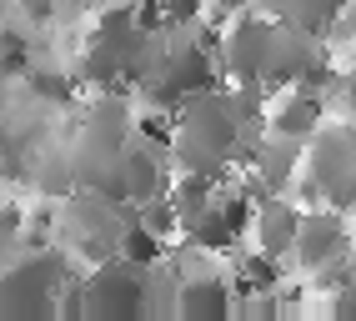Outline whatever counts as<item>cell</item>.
<instances>
[{
    "mask_svg": "<svg viewBox=\"0 0 356 321\" xmlns=\"http://www.w3.org/2000/svg\"><path fill=\"white\" fill-rule=\"evenodd\" d=\"M65 281V256L35 246L31 256L0 271V316H56V296Z\"/></svg>",
    "mask_w": 356,
    "mask_h": 321,
    "instance_id": "1",
    "label": "cell"
},
{
    "mask_svg": "<svg viewBox=\"0 0 356 321\" xmlns=\"http://www.w3.org/2000/svg\"><path fill=\"white\" fill-rule=\"evenodd\" d=\"M146 266H136L126 256H106L90 266V277L81 281L86 296V321H131L146 311Z\"/></svg>",
    "mask_w": 356,
    "mask_h": 321,
    "instance_id": "2",
    "label": "cell"
},
{
    "mask_svg": "<svg viewBox=\"0 0 356 321\" xmlns=\"http://www.w3.org/2000/svg\"><path fill=\"white\" fill-rule=\"evenodd\" d=\"M251 216H256V206H251L246 191H216L206 201V211L186 226V241L196 251H231L251 231Z\"/></svg>",
    "mask_w": 356,
    "mask_h": 321,
    "instance_id": "3",
    "label": "cell"
},
{
    "mask_svg": "<svg viewBox=\"0 0 356 321\" xmlns=\"http://www.w3.org/2000/svg\"><path fill=\"white\" fill-rule=\"evenodd\" d=\"M291 256H296V266H306V271H316V266H326V261L346 256V226L331 216V211H316V206H312V211L296 221Z\"/></svg>",
    "mask_w": 356,
    "mask_h": 321,
    "instance_id": "4",
    "label": "cell"
},
{
    "mask_svg": "<svg viewBox=\"0 0 356 321\" xmlns=\"http://www.w3.org/2000/svg\"><path fill=\"white\" fill-rule=\"evenodd\" d=\"M271 26H261V20H241V26L231 31V40H226V56H221V65L236 76V81H266V65H271Z\"/></svg>",
    "mask_w": 356,
    "mask_h": 321,
    "instance_id": "5",
    "label": "cell"
},
{
    "mask_svg": "<svg viewBox=\"0 0 356 321\" xmlns=\"http://www.w3.org/2000/svg\"><path fill=\"white\" fill-rule=\"evenodd\" d=\"M321 90H312V85H296V90H286V96L276 101V110H271V131L281 135V141H306V135H316V126H321Z\"/></svg>",
    "mask_w": 356,
    "mask_h": 321,
    "instance_id": "6",
    "label": "cell"
},
{
    "mask_svg": "<svg viewBox=\"0 0 356 321\" xmlns=\"http://www.w3.org/2000/svg\"><path fill=\"white\" fill-rule=\"evenodd\" d=\"M236 311V296L221 277H196L176 291V316L181 321H226Z\"/></svg>",
    "mask_w": 356,
    "mask_h": 321,
    "instance_id": "7",
    "label": "cell"
},
{
    "mask_svg": "<svg viewBox=\"0 0 356 321\" xmlns=\"http://www.w3.org/2000/svg\"><path fill=\"white\" fill-rule=\"evenodd\" d=\"M296 221H301V211H296V206H261V211L251 216L256 251H271V256H291Z\"/></svg>",
    "mask_w": 356,
    "mask_h": 321,
    "instance_id": "8",
    "label": "cell"
},
{
    "mask_svg": "<svg viewBox=\"0 0 356 321\" xmlns=\"http://www.w3.org/2000/svg\"><path fill=\"white\" fill-rule=\"evenodd\" d=\"M115 256H126V261H136V266H156V261L165 256V241H161V231H151L140 216H131V221H121Z\"/></svg>",
    "mask_w": 356,
    "mask_h": 321,
    "instance_id": "9",
    "label": "cell"
},
{
    "mask_svg": "<svg viewBox=\"0 0 356 321\" xmlns=\"http://www.w3.org/2000/svg\"><path fill=\"white\" fill-rule=\"evenodd\" d=\"M26 65H31L26 35H20V31H0V76H20Z\"/></svg>",
    "mask_w": 356,
    "mask_h": 321,
    "instance_id": "10",
    "label": "cell"
},
{
    "mask_svg": "<svg viewBox=\"0 0 356 321\" xmlns=\"http://www.w3.org/2000/svg\"><path fill=\"white\" fill-rule=\"evenodd\" d=\"M26 81H31V96H40V101H65L70 96V76H60V71H31Z\"/></svg>",
    "mask_w": 356,
    "mask_h": 321,
    "instance_id": "11",
    "label": "cell"
},
{
    "mask_svg": "<svg viewBox=\"0 0 356 321\" xmlns=\"http://www.w3.org/2000/svg\"><path fill=\"white\" fill-rule=\"evenodd\" d=\"M246 6V0H221V10H241Z\"/></svg>",
    "mask_w": 356,
    "mask_h": 321,
    "instance_id": "12",
    "label": "cell"
},
{
    "mask_svg": "<svg viewBox=\"0 0 356 321\" xmlns=\"http://www.w3.org/2000/svg\"><path fill=\"white\" fill-rule=\"evenodd\" d=\"M6 141H10V135H6V121H0V151H6Z\"/></svg>",
    "mask_w": 356,
    "mask_h": 321,
    "instance_id": "13",
    "label": "cell"
},
{
    "mask_svg": "<svg viewBox=\"0 0 356 321\" xmlns=\"http://www.w3.org/2000/svg\"><path fill=\"white\" fill-rule=\"evenodd\" d=\"M0 206H6V196H0Z\"/></svg>",
    "mask_w": 356,
    "mask_h": 321,
    "instance_id": "14",
    "label": "cell"
}]
</instances>
